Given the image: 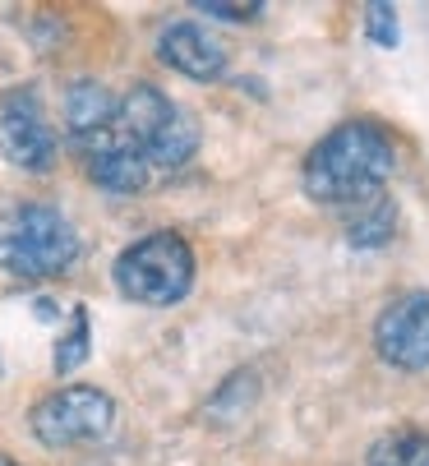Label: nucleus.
Masks as SVG:
<instances>
[{"label": "nucleus", "instance_id": "nucleus-15", "mask_svg": "<svg viewBox=\"0 0 429 466\" xmlns=\"http://www.w3.org/2000/svg\"><path fill=\"white\" fill-rule=\"evenodd\" d=\"M194 10H199L203 19H222V24H254V19H263L268 5H259V0H250V5H227V0H199Z\"/></svg>", "mask_w": 429, "mask_h": 466}, {"label": "nucleus", "instance_id": "nucleus-14", "mask_svg": "<svg viewBox=\"0 0 429 466\" xmlns=\"http://www.w3.org/2000/svg\"><path fill=\"white\" fill-rule=\"evenodd\" d=\"M365 37H370L374 46L393 51V46L402 42V33H397V10H393V5H383V0L365 5Z\"/></svg>", "mask_w": 429, "mask_h": 466}, {"label": "nucleus", "instance_id": "nucleus-10", "mask_svg": "<svg viewBox=\"0 0 429 466\" xmlns=\"http://www.w3.org/2000/svg\"><path fill=\"white\" fill-rule=\"evenodd\" d=\"M65 129H69V144H84L93 135H102V129H111L116 120V93L97 79H75L65 88Z\"/></svg>", "mask_w": 429, "mask_h": 466}, {"label": "nucleus", "instance_id": "nucleus-17", "mask_svg": "<svg viewBox=\"0 0 429 466\" xmlns=\"http://www.w3.org/2000/svg\"><path fill=\"white\" fill-rule=\"evenodd\" d=\"M0 466H19V461H15L10 452H0Z\"/></svg>", "mask_w": 429, "mask_h": 466}, {"label": "nucleus", "instance_id": "nucleus-8", "mask_svg": "<svg viewBox=\"0 0 429 466\" xmlns=\"http://www.w3.org/2000/svg\"><path fill=\"white\" fill-rule=\"evenodd\" d=\"M158 60L167 70L194 79V84H218L227 75V46L212 37L208 28L180 19V24H167L158 33Z\"/></svg>", "mask_w": 429, "mask_h": 466}, {"label": "nucleus", "instance_id": "nucleus-11", "mask_svg": "<svg viewBox=\"0 0 429 466\" xmlns=\"http://www.w3.org/2000/svg\"><path fill=\"white\" fill-rule=\"evenodd\" d=\"M342 236H346L351 249H383L397 236V204L388 194H374V198H365V204L346 208Z\"/></svg>", "mask_w": 429, "mask_h": 466}, {"label": "nucleus", "instance_id": "nucleus-12", "mask_svg": "<svg viewBox=\"0 0 429 466\" xmlns=\"http://www.w3.org/2000/svg\"><path fill=\"white\" fill-rule=\"evenodd\" d=\"M365 466H429V430L397 425L379 434L365 452Z\"/></svg>", "mask_w": 429, "mask_h": 466}, {"label": "nucleus", "instance_id": "nucleus-1", "mask_svg": "<svg viewBox=\"0 0 429 466\" xmlns=\"http://www.w3.org/2000/svg\"><path fill=\"white\" fill-rule=\"evenodd\" d=\"M397 171V144L379 120H342L305 153L301 185L323 208H355L383 194Z\"/></svg>", "mask_w": 429, "mask_h": 466}, {"label": "nucleus", "instance_id": "nucleus-7", "mask_svg": "<svg viewBox=\"0 0 429 466\" xmlns=\"http://www.w3.org/2000/svg\"><path fill=\"white\" fill-rule=\"evenodd\" d=\"M374 351L402 374L429 370V291H402L374 319Z\"/></svg>", "mask_w": 429, "mask_h": 466}, {"label": "nucleus", "instance_id": "nucleus-9", "mask_svg": "<svg viewBox=\"0 0 429 466\" xmlns=\"http://www.w3.org/2000/svg\"><path fill=\"white\" fill-rule=\"evenodd\" d=\"M75 153L84 157L88 180H93L97 189H107V194H138L143 185L153 180L148 162H143L134 148H125V144L111 135V129H102V135L75 144Z\"/></svg>", "mask_w": 429, "mask_h": 466}, {"label": "nucleus", "instance_id": "nucleus-3", "mask_svg": "<svg viewBox=\"0 0 429 466\" xmlns=\"http://www.w3.org/2000/svg\"><path fill=\"white\" fill-rule=\"evenodd\" d=\"M111 135L148 162V171H176L199 153V120L153 84H134L116 97Z\"/></svg>", "mask_w": 429, "mask_h": 466}, {"label": "nucleus", "instance_id": "nucleus-13", "mask_svg": "<svg viewBox=\"0 0 429 466\" xmlns=\"http://www.w3.org/2000/svg\"><path fill=\"white\" fill-rule=\"evenodd\" d=\"M88 347H93V323H88V309H84V305H75V309H69V328L60 332L56 356H51L56 374L79 370V365L88 360Z\"/></svg>", "mask_w": 429, "mask_h": 466}, {"label": "nucleus", "instance_id": "nucleus-4", "mask_svg": "<svg viewBox=\"0 0 429 466\" xmlns=\"http://www.w3.org/2000/svg\"><path fill=\"white\" fill-rule=\"evenodd\" d=\"M194 249L180 231H148L134 245H125L111 263V282L125 300L148 305V309H167L180 305L194 287Z\"/></svg>", "mask_w": 429, "mask_h": 466}, {"label": "nucleus", "instance_id": "nucleus-16", "mask_svg": "<svg viewBox=\"0 0 429 466\" xmlns=\"http://www.w3.org/2000/svg\"><path fill=\"white\" fill-rule=\"evenodd\" d=\"M37 319H56V305L51 300H37Z\"/></svg>", "mask_w": 429, "mask_h": 466}, {"label": "nucleus", "instance_id": "nucleus-2", "mask_svg": "<svg viewBox=\"0 0 429 466\" xmlns=\"http://www.w3.org/2000/svg\"><path fill=\"white\" fill-rule=\"evenodd\" d=\"M79 231L60 208L24 198L0 213V273L19 282H46L75 268Z\"/></svg>", "mask_w": 429, "mask_h": 466}, {"label": "nucleus", "instance_id": "nucleus-5", "mask_svg": "<svg viewBox=\"0 0 429 466\" xmlns=\"http://www.w3.org/2000/svg\"><path fill=\"white\" fill-rule=\"evenodd\" d=\"M28 430L42 448L102 443L116 430V402H111V392H102L93 383H69V388L46 392L28 411Z\"/></svg>", "mask_w": 429, "mask_h": 466}, {"label": "nucleus", "instance_id": "nucleus-6", "mask_svg": "<svg viewBox=\"0 0 429 466\" xmlns=\"http://www.w3.org/2000/svg\"><path fill=\"white\" fill-rule=\"evenodd\" d=\"M0 153H5L10 167L33 171V176L56 167L60 144H56V129L46 125L33 88H10L5 102H0Z\"/></svg>", "mask_w": 429, "mask_h": 466}]
</instances>
